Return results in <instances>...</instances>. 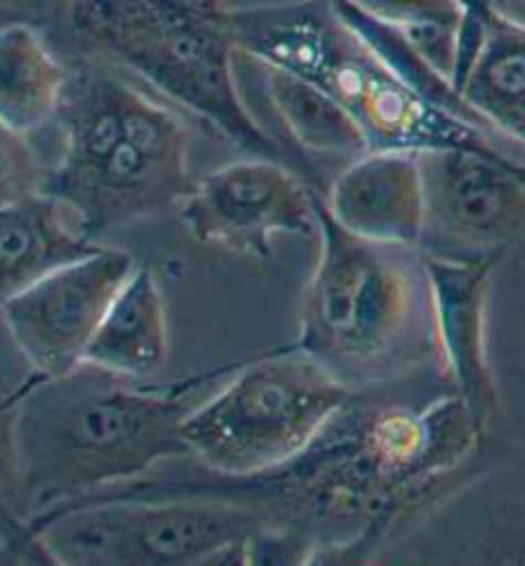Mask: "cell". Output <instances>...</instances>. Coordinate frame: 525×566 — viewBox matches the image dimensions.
I'll use <instances>...</instances> for the list:
<instances>
[{
    "label": "cell",
    "instance_id": "1",
    "mask_svg": "<svg viewBox=\"0 0 525 566\" xmlns=\"http://www.w3.org/2000/svg\"><path fill=\"white\" fill-rule=\"evenodd\" d=\"M237 364L149 382L80 364L36 375L3 406V505L23 517L147 476L190 457L182 426Z\"/></svg>",
    "mask_w": 525,
    "mask_h": 566
},
{
    "label": "cell",
    "instance_id": "14",
    "mask_svg": "<svg viewBox=\"0 0 525 566\" xmlns=\"http://www.w3.org/2000/svg\"><path fill=\"white\" fill-rule=\"evenodd\" d=\"M72 210L50 192L3 200L0 210V277L3 297L29 287L44 274L95 252Z\"/></svg>",
    "mask_w": 525,
    "mask_h": 566
},
{
    "label": "cell",
    "instance_id": "21",
    "mask_svg": "<svg viewBox=\"0 0 525 566\" xmlns=\"http://www.w3.org/2000/svg\"><path fill=\"white\" fill-rule=\"evenodd\" d=\"M206 3H216V6H225V8H239V0H206Z\"/></svg>",
    "mask_w": 525,
    "mask_h": 566
},
{
    "label": "cell",
    "instance_id": "5",
    "mask_svg": "<svg viewBox=\"0 0 525 566\" xmlns=\"http://www.w3.org/2000/svg\"><path fill=\"white\" fill-rule=\"evenodd\" d=\"M72 34L249 157L285 161L241 98L231 8L206 0H62Z\"/></svg>",
    "mask_w": 525,
    "mask_h": 566
},
{
    "label": "cell",
    "instance_id": "18",
    "mask_svg": "<svg viewBox=\"0 0 525 566\" xmlns=\"http://www.w3.org/2000/svg\"><path fill=\"white\" fill-rule=\"evenodd\" d=\"M369 19L392 29L423 27V23H462L466 0H349Z\"/></svg>",
    "mask_w": 525,
    "mask_h": 566
},
{
    "label": "cell",
    "instance_id": "2",
    "mask_svg": "<svg viewBox=\"0 0 525 566\" xmlns=\"http://www.w3.org/2000/svg\"><path fill=\"white\" fill-rule=\"evenodd\" d=\"M180 105L134 83L103 56L70 62L56 157L42 192L62 200L87 237L180 208L196 188L190 124Z\"/></svg>",
    "mask_w": 525,
    "mask_h": 566
},
{
    "label": "cell",
    "instance_id": "4",
    "mask_svg": "<svg viewBox=\"0 0 525 566\" xmlns=\"http://www.w3.org/2000/svg\"><path fill=\"white\" fill-rule=\"evenodd\" d=\"M321 254L297 346L359 390L410 375L439 354L431 277L418 247L346 231L321 198Z\"/></svg>",
    "mask_w": 525,
    "mask_h": 566
},
{
    "label": "cell",
    "instance_id": "11",
    "mask_svg": "<svg viewBox=\"0 0 525 566\" xmlns=\"http://www.w3.org/2000/svg\"><path fill=\"white\" fill-rule=\"evenodd\" d=\"M435 338L443 375L466 402L480 433L487 439L500 416V392L487 349V301L497 259L428 256Z\"/></svg>",
    "mask_w": 525,
    "mask_h": 566
},
{
    "label": "cell",
    "instance_id": "6",
    "mask_svg": "<svg viewBox=\"0 0 525 566\" xmlns=\"http://www.w3.org/2000/svg\"><path fill=\"white\" fill-rule=\"evenodd\" d=\"M359 395L301 346L237 364L182 426L188 459L208 474L249 480L285 467Z\"/></svg>",
    "mask_w": 525,
    "mask_h": 566
},
{
    "label": "cell",
    "instance_id": "20",
    "mask_svg": "<svg viewBox=\"0 0 525 566\" xmlns=\"http://www.w3.org/2000/svg\"><path fill=\"white\" fill-rule=\"evenodd\" d=\"M470 3H476V6L487 8V11H492V13H495V8H497V3H500V0H470Z\"/></svg>",
    "mask_w": 525,
    "mask_h": 566
},
{
    "label": "cell",
    "instance_id": "12",
    "mask_svg": "<svg viewBox=\"0 0 525 566\" xmlns=\"http://www.w3.org/2000/svg\"><path fill=\"white\" fill-rule=\"evenodd\" d=\"M326 210L342 229L382 244L418 247L426 229V182L418 151L369 149L334 175Z\"/></svg>",
    "mask_w": 525,
    "mask_h": 566
},
{
    "label": "cell",
    "instance_id": "7",
    "mask_svg": "<svg viewBox=\"0 0 525 566\" xmlns=\"http://www.w3.org/2000/svg\"><path fill=\"white\" fill-rule=\"evenodd\" d=\"M426 182L420 252L500 259L525 233V161L476 149L418 151Z\"/></svg>",
    "mask_w": 525,
    "mask_h": 566
},
{
    "label": "cell",
    "instance_id": "17",
    "mask_svg": "<svg viewBox=\"0 0 525 566\" xmlns=\"http://www.w3.org/2000/svg\"><path fill=\"white\" fill-rule=\"evenodd\" d=\"M462 98L497 134L525 149V29L492 15Z\"/></svg>",
    "mask_w": 525,
    "mask_h": 566
},
{
    "label": "cell",
    "instance_id": "8",
    "mask_svg": "<svg viewBox=\"0 0 525 566\" xmlns=\"http://www.w3.org/2000/svg\"><path fill=\"white\" fill-rule=\"evenodd\" d=\"M321 198L285 161L246 155L198 177L180 218L200 244L270 259L277 237L321 231Z\"/></svg>",
    "mask_w": 525,
    "mask_h": 566
},
{
    "label": "cell",
    "instance_id": "10",
    "mask_svg": "<svg viewBox=\"0 0 525 566\" xmlns=\"http://www.w3.org/2000/svg\"><path fill=\"white\" fill-rule=\"evenodd\" d=\"M124 500V566L246 564L249 544L270 525L254 505L213 492Z\"/></svg>",
    "mask_w": 525,
    "mask_h": 566
},
{
    "label": "cell",
    "instance_id": "9",
    "mask_svg": "<svg viewBox=\"0 0 525 566\" xmlns=\"http://www.w3.org/2000/svg\"><path fill=\"white\" fill-rule=\"evenodd\" d=\"M136 266L124 249L98 247L3 297L8 334L36 375L60 377L85 361L95 331Z\"/></svg>",
    "mask_w": 525,
    "mask_h": 566
},
{
    "label": "cell",
    "instance_id": "3",
    "mask_svg": "<svg viewBox=\"0 0 525 566\" xmlns=\"http://www.w3.org/2000/svg\"><path fill=\"white\" fill-rule=\"evenodd\" d=\"M237 50L297 72L344 105L367 134L371 149H476L525 161L513 142L423 98L334 0H277L231 11Z\"/></svg>",
    "mask_w": 525,
    "mask_h": 566
},
{
    "label": "cell",
    "instance_id": "16",
    "mask_svg": "<svg viewBox=\"0 0 525 566\" xmlns=\"http://www.w3.org/2000/svg\"><path fill=\"white\" fill-rule=\"evenodd\" d=\"M167 352V308L159 280L149 264L136 266L95 331L83 364L149 379L165 367Z\"/></svg>",
    "mask_w": 525,
    "mask_h": 566
},
{
    "label": "cell",
    "instance_id": "19",
    "mask_svg": "<svg viewBox=\"0 0 525 566\" xmlns=\"http://www.w3.org/2000/svg\"><path fill=\"white\" fill-rule=\"evenodd\" d=\"M495 13L513 27L525 29V0H500Z\"/></svg>",
    "mask_w": 525,
    "mask_h": 566
},
{
    "label": "cell",
    "instance_id": "15",
    "mask_svg": "<svg viewBox=\"0 0 525 566\" xmlns=\"http://www.w3.org/2000/svg\"><path fill=\"white\" fill-rule=\"evenodd\" d=\"M70 62L31 21H6L0 31V120L6 132L34 139L60 116Z\"/></svg>",
    "mask_w": 525,
    "mask_h": 566
},
{
    "label": "cell",
    "instance_id": "13",
    "mask_svg": "<svg viewBox=\"0 0 525 566\" xmlns=\"http://www.w3.org/2000/svg\"><path fill=\"white\" fill-rule=\"evenodd\" d=\"M239 54L246 62L256 95L270 111L272 124L285 136L290 167L326 196L318 182V159L349 165L371 149L367 134L361 132L357 118L321 85L274 62L256 60L244 52Z\"/></svg>",
    "mask_w": 525,
    "mask_h": 566
}]
</instances>
